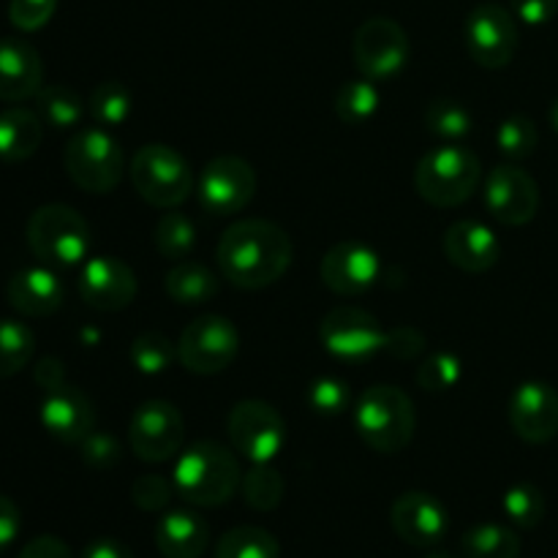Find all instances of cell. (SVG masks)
I'll return each instance as SVG.
<instances>
[{"mask_svg":"<svg viewBox=\"0 0 558 558\" xmlns=\"http://www.w3.org/2000/svg\"><path fill=\"white\" fill-rule=\"evenodd\" d=\"M409 36L390 16H371L357 27L352 41L354 63L365 80L396 76L409 60Z\"/></svg>","mask_w":558,"mask_h":558,"instance_id":"obj_13","label":"cell"},{"mask_svg":"<svg viewBox=\"0 0 558 558\" xmlns=\"http://www.w3.org/2000/svg\"><path fill=\"white\" fill-rule=\"evenodd\" d=\"M537 142L539 131L534 125V120L526 118V114H512L496 131V145L512 161H523V158L532 156L537 150Z\"/></svg>","mask_w":558,"mask_h":558,"instance_id":"obj_38","label":"cell"},{"mask_svg":"<svg viewBox=\"0 0 558 558\" xmlns=\"http://www.w3.org/2000/svg\"><path fill=\"white\" fill-rule=\"evenodd\" d=\"M169 298L180 305H202L210 303L218 292H221V283H218L216 272L207 270L199 262H178L172 270L167 272V281H163Z\"/></svg>","mask_w":558,"mask_h":558,"instance_id":"obj_26","label":"cell"},{"mask_svg":"<svg viewBox=\"0 0 558 558\" xmlns=\"http://www.w3.org/2000/svg\"><path fill=\"white\" fill-rule=\"evenodd\" d=\"M390 526L407 545L430 550L450 532V512L425 490H407L390 507Z\"/></svg>","mask_w":558,"mask_h":558,"instance_id":"obj_15","label":"cell"},{"mask_svg":"<svg viewBox=\"0 0 558 558\" xmlns=\"http://www.w3.org/2000/svg\"><path fill=\"white\" fill-rule=\"evenodd\" d=\"M292 240L278 223L265 218H243L218 240V270L240 289H267L287 276L292 265Z\"/></svg>","mask_w":558,"mask_h":558,"instance_id":"obj_1","label":"cell"},{"mask_svg":"<svg viewBox=\"0 0 558 558\" xmlns=\"http://www.w3.org/2000/svg\"><path fill=\"white\" fill-rule=\"evenodd\" d=\"M38 118L52 129H74L85 118V101L69 85H44L36 96Z\"/></svg>","mask_w":558,"mask_h":558,"instance_id":"obj_28","label":"cell"},{"mask_svg":"<svg viewBox=\"0 0 558 558\" xmlns=\"http://www.w3.org/2000/svg\"><path fill=\"white\" fill-rule=\"evenodd\" d=\"M414 425L417 417L412 398L396 385L368 387L354 407V428L360 439L381 456L407 450L414 439Z\"/></svg>","mask_w":558,"mask_h":558,"instance_id":"obj_3","label":"cell"},{"mask_svg":"<svg viewBox=\"0 0 558 558\" xmlns=\"http://www.w3.org/2000/svg\"><path fill=\"white\" fill-rule=\"evenodd\" d=\"M243 472L238 456L218 441H194L178 456L172 472L174 494L194 507H221L240 490Z\"/></svg>","mask_w":558,"mask_h":558,"instance_id":"obj_2","label":"cell"},{"mask_svg":"<svg viewBox=\"0 0 558 558\" xmlns=\"http://www.w3.org/2000/svg\"><path fill=\"white\" fill-rule=\"evenodd\" d=\"M5 298H9L11 308L20 311L22 316L44 319V316H52L63 305L65 287L49 265L25 267V270H16L9 278Z\"/></svg>","mask_w":558,"mask_h":558,"instance_id":"obj_22","label":"cell"},{"mask_svg":"<svg viewBox=\"0 0 558 558\" xmlns=\"http://www.w3.org/2000/svg\"><path fill=\"white\" fill-rule=\"evenodd\" d=\"M550 125H554V131L558 134V98L554 101V107H550Z\"/></svg>","mask_w":558,"mask_h":558,"instance_id":"obj_50","label":"cell"},{"mask_svg":"<svg viewBox=\"0 0 558 558\" xmlns=\"http://www.w3.org/2000/svg\"><path fill=\"white\" fill-rule=\"evenodd\" d=\"M44 140V120L25 107L0 112V161L22 163L38 150Z\"/></svg>","mask_w":558,"mask_h":558,"instance_id":"obj_25","label":"cell"},{"mask_svg":"<svg viewBox=\"0 0 558 558\" xmlns=\"http://www.w3.org/2000/svg\"><path fill=\"white\" fill-rule=\"evenodd\" d=\"M505 515L518 529H537L545 518V496L537 485L518 483L505 494Z\"/></svg>","mask_w":558,"mask_h":558,"instance_id":"obj_36","label":"cell"},{"mask_svg":"<svg viewBox=\"0 0 558 558\" xmlns=\"http://www.w3.org/2000/svg\"><path fill=\"white\" fill-rule=\"evenodd\" d=\"M445 256L463 272H488L499 262L501 243L483 221H456L445 234Z\"/></svg>","mask_w":558,"mask_h":558,"instance_id":"obj_23","label":"cell"},{"mask_svg":"<svg viewBox=\"0 0 558 558\" xmlns=\"http://www.w3.org/2000/svg\"><path fill=\"white\" fill-rule=\"evenodd\" d=\"M485 210L505 227H523L539 210V189L526 169L515 163L496 167L485 180Z\"/></svg>","mask_w":558,"mask_h":558,"instance_id":"obj_16","label":"cell"},{"mask_svg":"<svg viewBox=\"0 0 558 558\" xmlns=\"http://www.w3.org/2000/svg\"><path fill=\"white\" fill-rule=\"evenodd\" d=\"M213 558H281V545L267 529L238 526L221 534Z\"/></svg>","mask_w":558,"mask_h":558,"instance_id":"obj_29","label":"cell"},{"mask_svg":"<svg viewBox=\"0 0 558 558\" xmlns=\"http://www.w3.org/2000/svg\"><path fill=\"white\" fill-rule=\"evenodd\" d=\"M76 447H80L82 461H85L90 469H96V472H104V469L118 466L120 456H123L118 439H114V436H109V434H98V430L87 434L85 439H82Z\"/></svg>","mask_w":558,"mask_h":558,"instance_id":"obj_42","label":"cell"},{"mask_svg":"<svg viewBox=\"0 0 558 558\" xmlns=\"http://www.w3.org/2000/svg\"><path fill=\"white\" fill-rule=\"evenodd\" d=\"M63 163L76 189L87 194H109L120 185L125 156L107 129H82L69 140Z\"/></svg>","mask_w":558,"mask_h":558,"instance_id":"obj_7","label":"cell"},{"mask_svg":"<svg viewBox=\"0 0 558 558\" xmlns=\"http://www.w3.org/2000/svg\"><path fill=\"white\" fill-rule=\"evenodd\" d=\"M463 558H518L521 537L505 523H477L461 539Z\"/></svg>","mask_w":558,"mask_h":558,"instance_id":"obj_27","label":"cell"},{"mask_svg":"<svg viewBox=\"0 0 558 558\" xmlns=\"http://www.w3.org/2000/svg\"><path fill=\"white\" fill-rule=\"evenodd\" d=\"M44 87L41 54L25 38H0V101L20 104Z\"/></svg>","mask_w":558,"mask_h":558,"instance_id":"obj_21","label":"cell"},{"mask_svg":"<svg viewBox=\"0 0 558 558\" xmlns=\"http://www.w3.org/2000/svg\"><path fill=\"white\" fill-rule=\"evenodd\" d=\"M129 357L140 374L158 376L178 360V343L169 341L163 332H142V336H136L134 343H131Z\"/></svg>","mask_w":558,"mask_h":558,"instance_id":"obj_35","label":"cell"},{"mask_svg":"<svg viewBox=\"0 0 558 558\" xmlns=\"http://www.w3.org/2000/svg\"><path fill=\"white\" fill-rule=\"evenodd\" d=\"M283 477L270 463H254L251 472L243 474L240 494L245 505L256 512H272L283 501Z\"/></svg>","mask_w":558,"mask_h":558,"instance_id":"obj_32","label":"cell"},{"mask_svg":"<svg viewBox=\"0 0 558 558\" xmlns=\"http://www.w3.org/2000/svg\"><path fill=\"white\" fill-rule=\"evenodd\" d=\"M461 381V360L450 352H436L417 368V385L428 392H447Z\"/></svg>","mask_w":558,"mask_h":558,"instance_id":"obj_39","label":"cell"},{"mask_svg":"<svg viewBox=\"0 0 558 558\" xmlns=\"http://www.w3.org/2000/svg\"><path fill=\"white\" fill-rule=\"evenodd\" d=\"M38 417H41L44 430L63 445H80L87 434L96 430V412H93L90 398L71 385L44 392Z\"/></svg>","mask_w":558,"mask_h":558,"instance_id":"obj_20","label":"cell"},{"mask_svg":"<svg viewBox=\"0 0 558 558\" xmlns=\"http://www.w3.org/2000/svg\"><path fill=\"white\" fill-rule=\"evenodd\" d=\"M129 174L136 194L161 210H174L194 191V172L189 161L169 145L140 147L131 158Z\"/></svg>","mask_w":558,"mask_h":558,"instance_id":"obj_6","label":"cell"},{"mask_svg":"<svg viewBox=\"0 0 558 558\" xmlns=\"http://www.w3.org/2000/svg\"><path fill=\"white\" fill-rule=\"evenodd\" d=\"M27 245L49 267L80 265L90 248V227L69 205H41L27 218Z\"/></svg>","mask_w":558,"mask_h":558,"instance_id":"obj_5","label":"cell"},{"mask_svg":"<svg viewBox=\"0 0 558 558\" xmlns=\"http://www.w3.org/2000/svg\"><path fill=\"white\" fill-rule=\"evenodd\" d=\"M136 276L114 256H93L80 272V294L90 308L114 314L136 300Z\"/></svg>","mask_w":558,"mask_h":558,"instance_id":"obj_19","label":"cell"},{"mask_svg":"<svg viewBox=\"0 0 558 558\" xmlns=\"http://www.w3.org/2000/svg\"><path fill=\"white\" fill-rule=\"evenodd\" d=\"M510 425L526 445H548L558 436V392L545 381H523L510 398Z\"/></svg>","mask_w":558,"mask_h":558,"instance_id":"obj_18","label":"cell"},{"mask_svg":"<svg viewBox=\"0 0 558 558\" xmlns=\"http://www.w3.org/2000/svg\"><path fill=\"white\" fill-rule=\"evenodd\" d=\"M518 22L507 9L496 3H483L466 20L469 54L483 69L496 71L512 63L518 52Z\"/></svg>","mask_w":558,"mask_h":558,"instance_id":"obj_14","label":"cell"},{"mask_svg":"<svg viewBox=\"0 0 558 558\" xmlns=\"http://www.w3.org/2000/svg\"><path fill=\"white\" fill-rule=\"evenodd\" d=\"M379 109V90L374 80L343 82L336 96V114L347 125H365Z\"/></svg>","mask_w":558,"mask_h":558,"instance_id":"obj_33","label":"cell"},{"mask_svg":"<svg viewBox=\"0 0 558 558\" xmlns=\"http://www.w3.org/2000/svg\"><path fill=\"white\" fill-rule=\"evenodd\" d=\"M256 194V172L245 158L218 156L202 169L196 196L213 216H238Z\"/></svg>","mask_w":558,"mask_h":558,"instance_id":"obj_12","label":"cell"},{"mask_svg":"<svg viewBox=\"0 0 558 558\" xmlns=\"http://www.w3.org/2000/svg\"><path fill=\"white\" fill-rule=\"evenodd\" d=\"M319 341L332 357L343 360V363H363L385 349L387 332L368 311L341 305L322 319Z\"/></svg>","mask_w":558,"mask_h":558,"instance_id":"obj_11","label":"cell"},{"mask_svg":"<svg viewBox=\"0 0 558 558\" xmlns=\"http://www.w3.org/2000/svg\"><path fill=\"white\" fill-rule=\"evenodd\" d=\"M512 11L523 25H548L558 14V0H512Z\"/></svg>","mask_w":558,"mask_h":558,"instance_id":"obj_45","label":"cell"},{"mask_svg":"<svg viewBox=\"0 0 558 558\" xmlns=\"http://www.w3.org/2000/svg\"><path fill=\"white\" fill-rule=\"evenodd\" d=\"M232 450L248 458L251 463H272L287 441V423L281 414L265 401H240L227 420Z\"/></svg>","mask_w":558,"mask_h":558,"instance_id":"obj_10","label":"cell"},{"mask_svg":"<svg viewBox=\"0 0 558 558\" xmlns=\"http://www.w3.org/2000/svg\"><path fill=\"white\" fill-rule=\"evenodd\" d=\"M36 381L44 387V392L52 390V387L65 385L63 363H60V360H54V357L41 360V363L36 365Z\"/></svg>","mask_w":558,"mask_h":558,"instance_id":"obj_49","label":"cell"},{"mask_svg":"<svg viewBox=\"0 0 558 558\" xmlns=\"http://www.w3.org/2000/svg\"><path fill=\"white\" fill-rule=\"evenodd\" d=\"M379 254L357 240L336 243L319 265L322 283L341 298H357V294L368 292L379 278Z\"/></svg>","mask_w":558,"mask_h":558,"instance_id":"obj_17","label":"cell"},{"mask_svg":"<svg viewBox=\"0 0 558 558\" xmlns=\"http://www.w3.org/2000/svg\"><path fill=\"white\" fill-rule=\"evenodd\" d=\"M20 529H22L20 507H16L9 496L0 494V554L14 543Z\"/></svg>","mask_w":558,"mask_h":558,"instance_id":"obj_47","label":"cell"},{"mask_svg":"<svg viewBox=\"0 0 558 558\" xmlns=\"http://www.w3.org/2000/svg\"><path fill=\"white\" fill-rule=\"evenodd\" d=\"M425 125L430 129V134L441 136L447 142H458L472 134V114H469V109L463 104L441 98V101H434L428 107Z\"/></svg>","mask_w":558,"mask_h":558,"instance_id":"obj_37","label":"cell"},{"mask_svg":"<svg viewBox=\"0 0 558 558\" xmlns=\"http://www.w3.org/2000/svg\"><path fill=\"white\" fill-rule=\"evenodd\" d=\"M425 558H452V556H447V554H436V550H434V554H428Z\"/></svg>","mask_w":558,"mask_h":558,"instance_id":"obj_51","label":"cell"},{"mask_svg":"<svg viewBox=\"0 0 558 558\" xmlns=\"http://www.w3.org/2000/svg\"><path fill=\"white\" fill-rule=\"evenodd\" d=\"M54 9H58V0H11L9 20L16 31L33 33L41 31L52 20Z\"/></svg>","mask_w":558,"mask_h":558,"instance_id":"obj_43","label":"cell"},{"mask_svg":"<svg viewBox=\"0 0 558 558\" xmlns=\"http://www.w3.org/2000/svg\"><path fill=\"white\" fill-rule=\"evenodd\" d=\"M36 352V336L27 325L16 319H0V379L20 374L31 365Z\"/></svg>","mask_w":558,"mask_h":558,"instance_id":"obj_31","label":"cell"},{"mask_svg":"<svg viewBox=\"0 0 558 558\" xmlns=\"http://www.w3.org/2000/svg\"><path fill=\"white\" fill-rule=\"evenodd\" d=\"M172 480L161 477V474H145V477L134 480V485H131V501H134L142 512L167 510V505L172 501Z\"/></svg>","mask_w":558,"mask_h":558,"instance_id":"obj_41","label":"cell"},{"mask_svg":"<svg viewBox=\"0 0 558 558\" xmlns=\"http://www.w3.org/2000/svg\"><path fill=\"white\" fill-rule=\"evenodd\" d=\"M16 558H74V556H71V548L63 543V539L52 537V534H41V537L31 539Z\"/></svg>","mask_w":558,"mask_h":558,"instance_id":"obj_46","label":"cell"},{"mask_svg":"<svg viewBox=\"0 0 558 558\" xmlns=\"http://www.w3.org/2000/svg\"><path fill=\"white\" fill-rule=\"evenodd\" d=\"M82 558H134L129 548L123 543L112 537H101L93 539L85 550H82Z\"/></svg>","mask_w":558,"mask_h":558,"instance_id":"obj_48","label":"cell"},{"mask_svg":"<svg viewBox=\"0 0 558 558\" xmlns=\"http://www.w3.org/2000/svg\"><path fill=\"white\" fill-rule=\"evenodd\" d=\"M156 251L169 262H183L196 248V227L189 216L178 210H169L158 218L156 232H153Z\"/></svg>","mask_w":558,"mask_h":558,"instance_id":"obj_30","label":"cell"},{"mask_svg":"<svg viewBox=\"0 0 558 558\" xmlns=\"http://www.w3.org/2000/svg\"><path fill=\"white\" fill-rule=\"evenodd\" d=\"M308 407L325 417H338L349 409V385L336 376H322L308 387Z\"/></svg>","mask_w":558,"mask_h":558,"instance_id":"obj_40","label":"cell"},{"mask_svg":"<svg viewBox=\"0 0 558 558\" xmlns=\"http://www.w3.org/2000/svg\"><path fill=\"white\" fill-rule=\"evenodd\" d=\"M153 539L163 558H202L210 548V526L191 510H167L158 518Z\"/></svg>","mask_w":558,"mask_h":558,"instance_id":"obj_24","label":"cell"},{"mask_svg":"<svg viewBox=\"0 0 558 558\" xmlns=\"http://www.w3.org/2000/svg\"><path fill=\"white\" fill-rule=\"evenodd\" d=\"M480 174H483L480 158L469 147L445 142L420 158L414 169V185L428 205L458 207L472 199L480 185Z\"/></svg>","mask_w":558,"mask_h":558,"instance_id":"obj_4","label":"cell"},{"mask_svg":"<svg viewBox=\"0 0 558 558\" xmlns=\"http://www.w3.org/2000/svg\"><path fill=\"white\" fill-rule=\"evenodd\" d=\"M385 349L396 360H414L423 354L425 336L417 327H392V330L387 332Z\"/></svg>","mask_w":558,"mask_h":558,"instance_id":"obj_44","label":"cell"},{"mask_svg":"<svg viewBox=\"0 0 558 558\" xmlns=\"http://www.w3.org/2000/svg\"><path fill=\"white\" fill-rule=\"evenodd\" d=\"M185 423L169 401H145L129 420V445L145 463H167L183 452Z\"/></svg>","mask_w":558,"mask_h":558,"instance_id":"obj_9","label":"cell"},{"mask_svg":"<svg viewBox=\"0 0 558 558\" xmlns=\"http://www.w3.org/2000/svg\"><path fill=\"white\" fill-rule=\"evenodd\" d=\"M240 354V332L227 316L207 314L191 322L178 341V360L185 371L213 376L227 371Z\"/></svg>","mask_w":558,"mask_h":558,"instance_id":"obj_8","label":"cell"},{"mask_svg":"<svg viewBox=\"0 0 558 558\" xmlns=\"http://www.w3.org/2000/svg\"><path fill=\"white\" fill-rule=\"evenodd\" d=\"M131 90L123 82H101L96 90L90 93V101H87V112L96 120L101 129H114V125H123L131 118Z\"/></svg>","mask_w":558,"mask_h":558,"instance_id":"obj_34","label":"cell"}]
</instances>
